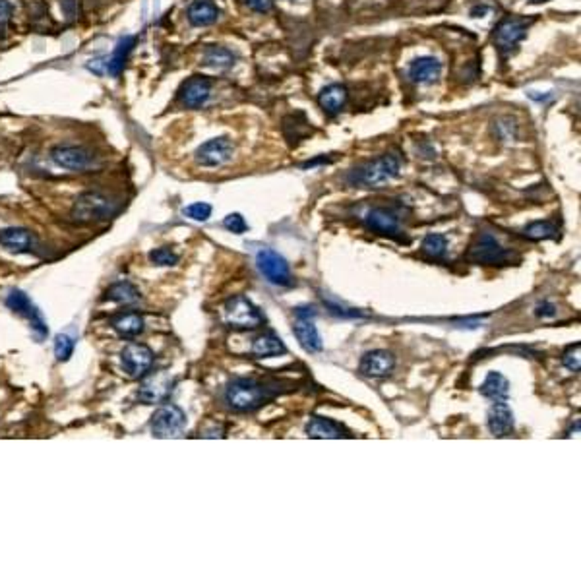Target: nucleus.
<instances>
[{
    "label": "nucleus",
    "instance_id": "19",
    "mask_svg": "<svg viewBox=\"0 0 581 581\" xmlns=\"http://www.w3.org/2000/svg\"><path fill=\"white\" fill-rule=\"evenodd\" d=\"M442 74V62L434 57H419L409 66V78L415 84H434Z\"/></svg>",
    "mask_w": 581,
    "mask_h": 581
},
{
    "label": "nucleus",
    "instance_id": "12",
    "mask_svg": "<svg viewBox=\"0 0 581 581\" xmlns=\"http://www.w3.org/2000/svg\"><path fill=\"white\" fill-rule=\"evenodd\" d=\"M365 223L370 231H374L378 235L395 238L399 242H409V238H405L401 233L399 217L385 207H372L365 216Z\"/></svg>",
    "mask_w": 581,
    "mask_h": 581
},
{
    "label": "nucleus",
    "instance_id": "39",
    "mask_svg": "<svg viewBox=\"0 0 581 581\" xmlns=\"http://www.w3.org/2000/svg\"><path fill=\"white\" fill-rule=\"evenodd\" d=\"M12 12H14V6L10 2L0 0V41L6 37V30H8V23L12 20Z\"/></svg>",
    "mask_w": 581,
    "mask_h": 581
},
{
    "label": "nucleus",
    "instance_id": "29",
    "mask_svg": "<svg viewBox=\"0 0 581 581\" xmlns=\"http://www.w3.org/2000/svg\"><path fill=\"white\" fill-rule=\"evenodd\" d=\"M523 235L529 240H556L560 237L558 233V225L554 221H533L531 225H527L523 229Z\"/></svg>",
    "mask_w": 581,
    "mask_h": 581
},
{
    "label": "nucleus",
    "instance_id": "7",
    "mask_svg": "<svg viewBox=\"0 0 581 581\" xmlns=\"http://www.w3.org/2000/svg\"><path fill=\"white\" fill-rule=\"evenodd\" d=\"M187 428V413L178 405H163L151 417V432L158 438H177Z\"/></svg>",
    "mask_w": 581,
    "mask_h": 581
},
{
    "label": "nucleus",
    "instance_id": "1",
    "mask_svg": "<svg viewBox=\"0 0 581 581\" xmlns=\"http://www.w3.org/2000/svg\"><path fill=\"white\" fill-rule=\"evenodd\" d=\"M277 392V382H262L258 378H235L225 388V403L237 413H248L256 411Z\"/></svg>",
    "mask_w": 581,
    "mask_h": 581
},
{
    "label": "nucleus",
    "instance_id": "6",
    "mask_svg": "<svg viewBox=\"0 0 581 581\" xmlns=\"http://www.w3.org/2000/svg\"><path fill=\"white\" fill-rule=\"evenodd\" d=\"M256 266L260 274L266 277L272 285L289 287L293 285V276H291V267L287 264L283 256H279L276 250L272 248H262L256 254Z\"/></svg>",
    "mask_w": 581,
    "mask_h": 581
},
{
    "label": "nucleus",
    "instance_id": "28",
    "mask_svg": "<svg viewBox=\"0 0 581 581\" xmlns=\"http://www.w3.org/2000/svg\"><path fill=\"white\" fill-rule=\"evenodd\" d=\"M283 132H285L287 140L291 144H298L301 140H305L312 128L308 124V120L305 119L303 113H296V115H289L285 120H283Z\"/></svg>",
    "mask_w": 581,
    "mask_h": 581
},
{
    "label": "nucleus",
    "instance_id": "17",
    "mask_svg": "<svg viewBox=\"0 0 581 581\" xmlns=\"http://www.w3.org/2000/svg\"><path fill=\"white\" fill-rule=\"evenodd\" d=\"M395 366V359L392 353H388L384 349H374L368 351L361 359V372L370 378H384L392 374Z\"/></svg>",
    "mask_w": 581,
    "mask_h": 581
},
{
    "label": "nucleus",
    "instance_id": "46",
    "mask_svg": "<svg viewBox=\"0 0 581 581\" xmlns=\"http://www.w3.org/2000/svg\"><path fill=\"white\" fill-rule=\"evenodd\" d=\"M486 12H488V6H475L473 10H471V16L473 18H483Z\"/></svg>",
    "mask_w": 581,
    "mask_h": 581
},
{
    "label": "nucleus",
    "instance_id": "35",
    "mask_svg": "<svg viewBox=\"0 0 581 581\" xmlns=\"http://www.w3.org/2000/svg\"><path fill=\"white\" fill-rule=\"evenodd\" d=\"M562 365L566 366L571 372H580L581 368V345L575 343L566 349V353L562 355Z\"/></svg>",
    "mask_w": 581,
    "mask_h": 581
},
{
    "label": "nucleus",
    "instance_id": "41",
    "mask_svg": "<svg viewBox=\"0 0 581 581\" xmlns=\"http://www.w3.org/2000/svg\"><path fill=\"white\" fill-rule=\"evenodd\" d=\"M78 6H79L78 0H60V8H62L64 14H66V18H68V20L78 18Z\"/></svg>",
    "mask_w": 581,
    "mask_h": 581
},
{
    "label": "nucleus",
    "instance_id": "23",
    "mask_svg": "<svg viewBox=\"0 0 581 581\" xmlns=\"http://www.w3.org/2000/svg\"><path fill=\"white\" fill-rule=\"evenodd\" d=\"M481 395L490 399V401H506L510 397V382L506 380V376L490 370L486 378H484L483 385H481Z\"/></svg>",
    "mask_w": 581,
    "mask_h": 581
},
{
    "label": "nucleus",
    "instance_id": "3",
    "mask_svg": "<svg viewBox=\"0 0 581 581\" xmlns=\"http://www.w3.org/2000/svg\"><path fill=\"white\" fill-rule=\"evenodd\" d=\"M467 260L477 266H508L512 260V252L504 248L490 233H481L469 247Z\"/></svg>",
    "mask_w": 581,
    "mask_h": 581
},
{
    "label": "nucleus",
    "instance_id": "14",
    "mask_svg": "<svg viewBox=\"0 0 581 581\" xmlns=\"http://www.w3.org/2000/svg\"><path fill=\"white\" fill-rule=\"evenodd\" d=\"M50 159L62 169L68 171H86V169L93 167L95 163V155L86 148L79 146H59L50 151Z\"/></svg>",
    "mask_w": 581,
    "mask_h": 581
},
{
    "label": "nucleus",
    "instance_id": "32",
    "mask_svg": "<svg viewBox=\"0 0 581 581\" xmlns=\"http://www.w3.org/2000/svg\"><path fill=\"white\" fill-rule=\"evenodd\" d=\"M423 254L428 258H444L446 256V250H448V238L444 235H438V233H430L426 235L423 240Z\"/></svg>",
    "mask_w": 581,
    "mask_h": 581
},
{
    "label": "nucleus",
    "instance_id": "43",
    "mask_svg": "<svg viewBox=\"0 0 581 581\" xmlns=\"http://www.w3.org/2000/svg\"><path fill=\"white\" fill-rule=\"evenodd\" d=\"M316 314H318V310H316L314 306H298V308H295L296 320H312V318H316Z\"/></svg>",
    "mask_w": 581,
    "mask_h": 581
},
{
    "label": "nucleus",
    "instance_id": "10",
    "mask_svg": "<svg viewBox=\"0 0 581 581\" xmlns=\"http://www.w3.org/2000/svg\"><path fill=\"white\" fill-rule=\"evenodd\" d=\"M173 385H175V380L167 370L151 372L144 378V382L140 385V401H144L146 405L163 403L173 392Z\"/></svg>",
    "mask_w": 581,
    "mask_h": 581
},
{
    "label": "nucleus",
    "instance_id": "5",
    "mask_svg": "<svg viewBox=\"0 0 581 581\" xmlns=\"http://www.w3.org/2000/svg\"><path fill=\"white\" fill-rule=\"evenodd\" d=\"M225 322L237 330H254L264 324V316L245 295H237L225 303Z\"/></svg>",
    "mask_w": 581,
    "mask_h": 581
},
{
    "label": "nucleus",
    "instance_id": "44",
    "mask_svg": "<svg viewBox=\"0 0 581 581\" xmlns=\"http://www.w3.org/2000/svg\"><path fill=\"white\" fill-rule=\"evenodd\" d=\"M327 308H330V312H332V314H335V316H343V318H355V316H363L361 314V312H356V310H351V312H349V310H345V308H341V306H337V305H332V303H327Z\"/></svg>",
    "mask_w": 581,
    "mask_h": 581
},
{
    "label": "nucleus",
    "instance_id": "34",
    "mask_svg": "<svg viewBox=\"0 0 581 581\" xmlns=\"http://www.w3.org/2000/svg\"><path fill=\"white\" fill-rule=\"evenodd\" d=\"M149 262L155 266H175L178 264V254L171 248H155L149 252Z\"/></svg>",
    "mask_w": 581,
    "mask_h": 581
},
{
    "label": "nucleus",
    "instance_id": "15",
    "mask_svg": "<svg viewBox=\"0 0 581 581\" xmlns=\"http://www.w3.org/2000/svg\"><path fill=\"white\" fill-rule=\"evenodd\" d=\"M209 93H211V82L206 76H192L178 89V99L184 107L198 108L206 105Z\"/></svg>",
    "mask_w": 581,
    "mask_h": 581
},
{
    "label": "nucleus",
    "instance_id": "33",
    "mask_svg": "<svg viewBox=\"0 0 581 581\" xmlns=\"http://www.w3.org/2000/svg\"><path fill=\"white\" fill-rule=\"evenodd\" d=\"M74 347H76V341L72 335L60 334L55 337V355L59 361H68L74 353Z\"/></svg>",
    "mask_w": 581,
    "mask_h": 581
},
{
    "label": "nucleus",
    "instance_id": "27",
    "mask_svg": "<svg viewBox=\"0 0 581 581\" xmlns=\"http://www.w3.org/2000/svg\"><path fill=\"white\" fill-rule=\"evenodd\" d=\"M113 327L120 337L134 339L144 332L146 324H144V318L138 312H126V314H120L113 320Z\"/></svg>",
    "mask_w": 581,
    "mask_h": 581
},
{
    "label": "nucleus",
    "instance_id": "21",
    "mask_svg": "<svg viewBox=\"0 0 581 581\" xmlns=\"http://www.w3.org/2000/svg\"><path fill=\"white\" fill-rule=\"evenodd\" d=\"M347 97H349V93H347V88H345V86H341V84H332V86H327V88H324L320 91L318 103H320V107H322V111H324L327 117H335V115L345 107Z\"/></svg>",
    "mask_w": 581,
    "mask_h": 581
},
{
    "label": "nucleus",
    "instance_id": "24",
    "mask_svg": "<svg viewBox=\"0 0 581 581\" xmlns=\"http://www.w3.org/2000/svg\"><path fill=\"white\" fill-rule=\"evenodd\" d=\"M306 436L308 438H345V436H349V432L332 419L312 417L310 423L306 424Z\"/></svg>",
    "mask_w": 581,
    "mask_h": 581
},
{
    "label": "nucleus",
    "instance_id": "11",
    "mask_svg": "<svg viewBox=\"0 0 581 581\" xmlns=\"http://www.w3.org/2000/svg\"><path fill=\"white\" fill-rule=\"evenodd\" d=\"M527 21L520 18H504L494 30V45L502 55H510L527 35Z\"/></svg>",
    "mask_w": 581,
    "mask_h": 581
},
{
    "label": "nucleus",
    "instance_id": "2",
    "mask_svg": "<svg viewBox=\"0 0 581 581\" xmlns=\"http://www.w3.org/2000/svg\"><path fill=\"white\" fill-rule=\"evenodd\" d=\"M399 158L394 153H384L374 161H368L363 167L355 169L349 175V182L363 188H380L385 182L399 177Z\"/></svg>",
    "mask_w": 581,
    "mask_h": 581
},
{
    "label": "nucleus",
    "instance_id": "45",
    "mask_svg": "<svg viewBox=\"0 0 581 581\" xmlns=\"http://www.w3.org/2000/svg\"><path fill=\"white\" fill-rule=\"evenodd\" d=\"M202 436H206V438H223L225 436V430H223V426H219V424H213V428H204L202 430Z\"/></svg>",
    "mask_w": 581,
    "mask_h": 581
},
{
    "label": "nucleus",
    "instance_id": "40",
    "mask_svg": "<svg viewBox=\"0 0 581 581\" xmlns=\"http://www.w3.org/2000/svg\"><path fill=\"white\" fill-rule=\"evenodd\" d=\"M245 4L258 14H266L274 8V0H245Z\"/></svg>",
    "mask_w": 581,
    "mask_h": 581
},
{
    "label": "nucleus",
    "instance_id": "31",
    "mask_svg": "<svg viewBox=\"0 0 581 581\" xmlns=\"http://www.w3.org/2000/svg\"><path fill=\"white\" fill-rule=\"evenodd\" d=\"M204 60H206L207 66H213V68H229L235 64V55L231 53L225 47H209L204 55Z\"/></svg>",
    "mask_w": 581,
    "mask_h": 581
},
{
    "label": "nucleus",
    "instance_id": "4",
    "mask_svg": "<svg viewBox=\"0 0 581 581\" xmlns=\"http://www.w3.org/2000/svg\"><path fill=\"white\" fill-rule=\"evenodd\" d=\"M115 213V204L101 192H84L72 207V217L78 223L103 221Z\"/></svg>",
    "mask_w": 581,
    "mask_h": 581
},
{
    "label": "nucleus",
    "instance_id": "30",
    "mask_svg": "<svg viewBox=\"0 0 581 581\" xmlns=\"http://www.w3.org/2000/svg\"><path fill=\"white\" fill-rule=\"evenodd\" d=\"M107 298L119 305H134L140 301V291L128 281H120L108 289Z\"/></svg>",
    "mask_w": 581,
    "mask_h": 581
},
{
    "label": "nucleus",
    "instance_id": "42",
    "mask_svg": "<svg viewBox=\"0 0 581 581\" xmlns=\"http://www.w3.org/2000/svg\"><path fill=\"white\" fill-rule=\"evenodd\" d=\"M535 314L539 316V318H554L556 316V306L549 303V301H544V303H541L535 308Z\"/></svg>",
    "mask_w": 581,
    "mask_h": 581
},
{
    "label": "nucleus",
    "instance_id": "25",
    "mask_svg": "<svg viewBox=\"0 0 581 581\" xmlns=\"http://www.w3.org/2000/svg\"><path fill=\"white\" fill-rule=\"evenodd\" d=\"M252 353L258 359H269V356H279L287 353V347L281 341V337H277L276 334H262L254 339Z\"/></svg>",
    "mask_w": 581,
    "mask_h": 581
},
{
    "label": "nucleus",
    "instance_id": "36",
    "mask_svg": "<svg viewBox=\"0 0 581 581\" xmlns=\"http://www.w3.org/2000/svg\"><path fill=\"white\" fill-rule=\"evenodd\" d=\"M496 134L498 138L508 142V140H513L517 136V124L515 120L510 119V117H502V119L496 120Z\"/></svg>",
    "mask_w": 581,
    "mask_h": 581
},
{
    "label": "nucleus",
    "instance_id": "47",
    "mask_svg": "<svg viewBox=\"0 0 581 581\" xmlns=\"http://www.w3.org/2000/svg\"><path fill=\"white\" fill-rule=\"evenodd\" d=\"M529 2H533V4H542V2H546V0H529Z\"/></svg>",
    "mask_w": 581,
    "mask_h": 581
},
{
    "label": "nucleus",
    "instance_id": "22",
    "mask_svg": "<svg viewBox=\"0 0 581 581\" xmlns=\"http://www.w3.org/2000/svg\"><path fill=\"white\" fill-rule=\"evenodd\" d=\"M293 332H295V337L306 353H320L324 349L322 337L318 334V327L312 320H296Z\"/></svg>",
    "mask_w": 581,
    "mask_h": 581
},
{
    "label": "nucleus",
    "instance_id": "16",
    "mask_svg": "<svg viewBox=\"0 0 581 581\" xmlns=\"http://www.w3.org/2000/svg\"><path fill=\"white\" fill-rule=\"evenodd\" d=\"M0 245L16 254H30L37 248V238L28 229L8 227L0 231Z\"/></svg>",
    "mask_w": 581,
    "mask_h": 581
},
{
    "label": "nucleus",
    "instance_id": "20",
    "mask_svg": "<svg viewBox=\"0 0 581 581\" xmlns=\"http://www.w3.org/2000/svg\"><path fill=\"white\" fill-rule=\"evenodd\" d=\"M188 21L194 28H206L219 20V8L211 0H192L187 10Z\"/></svg>",
    "mask_w": 581,
    "mask_h": 581
},
{
    "label": "nucleus",
    "instance_id": "37",
    "mask_svg": "<svg viewBox=\"0 0 581 581\" xmlns=\"http://www.w3.org/2000/svg\"><path fill=\"white\" fill-rule=\"evenodd\" d=\"M184 216L190 217L192 221H207L211 217V206L206 202H196L184 207Z\"/></svg>",
    "mask_w": 581,
    "mask_h": 581
},
{
    "label": "nucleus",
    "instance_id": "13",
    "mask_svg": "<svg viewBox=\"0 0 581 581\" xmlns=\"http://www.w3.org/2000/svg\"><path fill=\"white\" fill-rule=\"evenodd\" d=\"M120 361H122V368L126 374L132 378H140V376L148 374L149 368L153 365V351L144 343H130L124 347Z\"/></svg>",
    "mask_w": 581,
    "mask_h": 581
},
{
    "label": "nucleus",
    "instance_id": "38",
    "mask_svg": "<svg viewBox=\"0 0 581 581\" xmlns=\"http://www.w3.org/2000/svg\"><path fill=\"white\" fill-rule=\"evenodd\" d=\"M223 227H225L229 233H235V235H242L248 231V223L245 221V217L240 213H229V216L223 219Z\"/></svg>",
    "mask_w": 581,
    "mask_h": 581
},
{
    "label": "nucleus",
    "instance_id": "9",
    "mask_svg": "<svg viewBox=\"0 0 581 581\" xmlns=\"http://www.w3.org/2000/svg\"><path fill=\"white\" fill-rule=\"evenodd\" d=\"M6 306H8L10 310H14L16 314L23 316V318H28V320H30L31 332L35 334V337H37L39 341L47 337V334H49V327H47V324H45V320H43V316H41L39 310L31 305L30 296L26 295L23 291H20V289H14V291H10V295H8V298H6Z\"/></svg>",
    "mask_w": 581,
    "mask_h": 581
},
{
    "label": "nucleus",
    "instance_id": "18",
    "mask_svg": "<svg viewBox=\"0 0 581 581\" xmlns=\"http://www.w3.org/2000/svg\"><path fill=\"white\" fill-rule=\"evenodd\" d=\"M486 424L488 430L493 436H508L513 430V413L512 409L506 405V401H496V403L488 409L486 415Z\"/></svg>",
    "mask_w": 581,
    "mask_h": 581
},
{
    "label": "nucleus",
    "instance_id": "8",
    "mask_svg": "<svg viewBox=\"0 0 581 581\" xmlns=\"http://www.w3.org/2000/svg\"><path fill=\"white\" fill-rule=\"evenodd\" d=\"M233 153H235L233 142L227 136H221V138H211L204 142L196 149L194 159H196L198 165H202V167H221V165H225V163H229L233 159Z\"/></svg>",
    "mask_w": 581,
    "mask_h": 581
},
{
    "label": "nucleus",
    "instance_id": "26",
    "mask_svg": "<svg viewBox=\"0 0 581 581\" xmlns=\"http://www.w3.org/2000/svg\"><path fill=\"white\" fill-rule=\"evenodd\" d=\"M134 45H136V37L134 35H126V37H122L119 41L117 49L113 50L111 59L107 60V72L111 76H119L120 72L124 70V64H126L128 55L134 49Z\"/></svg>",
    "mask_w": 581,
    "mask_h": 581
}]
</instances>
